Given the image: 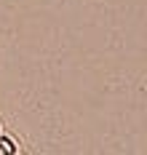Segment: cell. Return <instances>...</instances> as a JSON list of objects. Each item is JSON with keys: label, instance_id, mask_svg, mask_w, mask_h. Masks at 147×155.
<instances>
[]
</instances>
